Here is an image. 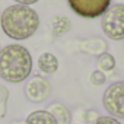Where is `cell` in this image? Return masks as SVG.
I'll list each match as a JSON object with an SVG mask.
<instances>
[{
    "instance_id": "1",
    "label": "cell",
    "mask_w": 124,
    "mask_h": 124,
    "mask_svg": "<svg viewBox=\"0 0 124 124\" xmlns=\"http://www.w3.org/2000/svg\"><path fill=\"white\" fill-rule=\"evenodd\" d=\"M3 32L15 39L23 41L31 38L39 28V15L26 5H13L3 10L0 16Z\"/></svg>"
},
{
    "instance_id": "2",
    "label": "cell",
    "mask_w": 124,
    "mask_h": 124,
    "mask_svg": "<svg viewBox=\"0 0 124 124\" xmlns=\"http://www.w3.org/2000/svg\"><path fill=\"white\" fill-rule=\"evenodd\" d=\"M32 72V57L21 44L0 48V78L10 83L23 82Z\"/></svg>"
},
{
    "instance_id": "3",
    "label": "cell",
    "mask_w": 124,
    "mask_h": 124,
    "mask_svg": "<svg viewBox=\"0 0 124 124\" xmlns=\"http://www.w3.org/2000/svg\"><path fill=\"white\" fill-rule=\"evenodd\" d=\"M101 26L107 38L114 41L124 39V5L109 6L101 18Z\"/></svg>"
},
{
    "instance_id": "4",
    "label": "cell",
    "mask_w": 124,
    "mask_h": 124,
    "mask_svg": "<svg viewBox=\"0 0 124 124\" xmlns=\"http://www.w3.org/2000/svg\"><path fill=\"white\" fill-rule=\"evenodd\" d=\"M102 104L114 118H124V80L115 82L105 89Z\"/></svg>"
},
{
    "instance_id": "5",
    "label": "cell",
    "mask_w": 124,
    "mask_h": 124,
    "mask_svg": "<svg viewBox=\"0 0 124 124\" xmlns=\"http://www.w3.org/2000/svg\"><path fill=\"white\" fill-rule=\"evenodd\" d=\"M70 9L80 18L95 19L111 6V0H67Z\"/></svg>"
},
{
    "instance_id": "6",
    "label": "cell",
    "mask_w": 124,
    "mask_h": 124,
    "mask_svg": "<svg viewBox=\"0 0 124 124\" xmlns=\"http://www.w3.org/2000/svg\"><path fill=\"white\" fill-rule=\"evenodd\" d=\"M51 86L42 76H32L25 85V96L31 102H42L48 98Z\"/></svg>"
},
{
    "instance_id": "7",
    "label": "cell",
    "mask_w": 124,
    "mask_h": 124,
    "mask_svg": "<svg viewBox=\"0 0 124 124\" xmlns=\"http://www.w3.org/2000/svg\"><path fill=\"white\" fill-rule=\"evenodd\" d=\"M79 45H80V51H83L86 54H91V55H96V57L108 50L107 42L102 38H98V37L96 38H89V39L80 41Z\"/></svg>"
},
{
    "instance_id": "8",
    "label": "cell",
    "mask_w": 124,
    "mask_h": 124,
    "mask_svg": "<svg viewBox=\"0 0 124 124\" xmlns=\"http://www.w3.org/2000/svg\"><path fill=\"white\" fill-rule=\"evenodd\" d=\"M38 69L45 73V75H53L58 70V58L53 54V53H42L39 57H38Z\"/></svg>"
},
{
    "instance_id": "9",
    "label": "cell",
    "mask_w": 124,
    "mask_h": 124,
    "mask_svg": "<svg viewBox=\"0 0 124 124\" xmlns=\"http://www.w3.org/2000/svg\"><path fill=\"white\" fill-rule=\"evenodd\" d=\"M51 29L54 37H61L72 29V21L64 15H55L51 21Z\"/></svg>"
},
{
    "instance_id": "10",
    "label": "cell",
    "mask_w": 124,
    "mask_h": 124,
    "mask_svg": "<svg viewBox=\"0 0 124 124\" xmlns=\"http://www.w3.org/2000/svg\"><path fill=\"white\" fill-rule=\"evenodd\" d=\"M47 111L55 118L57 124H70V121H72L70 111L63 104H51Z\"/></svg>"
},
{
    "instance_id": "11",
    "label": "cell",
    "mask_w": 124,
    "mask_h": 124,
    "mask_svg": "<svg viewBox=\"0 0 124 124\" xmlns=\"http://www.w3.org/2000/svg\"><path fill=\"white\" fill-rule=\"evenodd\" d=\"M23 124H57V121L47 109H38L31 112Z\"/></svg>"
},
{
    "instance_id": "12",
    "label": "cell",
    "mask_w": 124,
    "mask_h": 124,
    "mask_svg": "<svg viewBox=\"0 0 124 124\" xmlns=\"http://www.w3.org/2000/svg\"><path fill=\"white\" fill-rule=\"evenodd\" d=\"M96 66H98V70H101L102 73L108 75V73H111L115 69V58H114L112 54H109L108 51H105V53H102V54L98 55Z\"/></svg>"
},
{
    "instance_id": "13",
    "label": "cell",
    "mask_w": 124,
    "mask_h": 124,
    "mask_svg": "<svg viewBox=\"0 0 124 124\" xmlns=\"http://www.w3.org/2000/svg\"><path fill=\"white\" fill-rule=\"evenodd\" d=\"M8 96H9V91L6 89V86L0 85V118H2V117H5V114H6Z\"/></svg>"
},
{
    "instance_id": "14",
    "label": "cell",
    "mask_w": 124,
    "mask_h": 124,
    "mask_svg": "<svg viewBox=\"0 0 124 124\" xmlns=\"http://www.w3.org/2000/svg\"><path fill=\"white\" fill-rule=\"evenodd\" d=\"M89 80H91L92 85H95V86H101V85L105 83V80H107V75L102 73L101 70H93V72L91 73Z\"/></svg>"
},
{
    "instance_id": "15",
    "label": "cell",
    "mask_w": 124,
    "mask_h": 124,
    "mask_svg": "<svg viewBox=\"0 0 124 124\" xmlns=\"http://www.w3.org/2000/svg\"><path fill=\"white\" fill-rule=\"evenodd\" d=\"M92 124H121L117 118L114 117H109V115H102V117H98Z\"/></svg>"
},
{
    "instance_id": "16",
    "label": "cell",
    "mask_w": 124,
    "mask_h": 124,
    "mask_svg": "<svg viewBox=\"0 0 124 124\" xmlns=\"http://www.w3.org/2000/svg\"><path fill=\"white\" fill-rule=\"evenodd\" d=\"M13 2H16V3H19V5H26V6H29V5L37 3L38 0H13Z\"/></svg>"
},
{
    "instance_id": "17",
    "label": "cell",
    "mask_w": 124,
    "mask_h": 124,
    "mask_svg": "<svg viewBox=\"0 0 124 124\" xmlns=\"http://www.w3.org/2000/svg\"><path fill=\"white\" fill-rule=\"evenodd\" d=\"M117 2H118V3L121 5V3H124V0H117Z\"/></svg>"
}]
</instances>
